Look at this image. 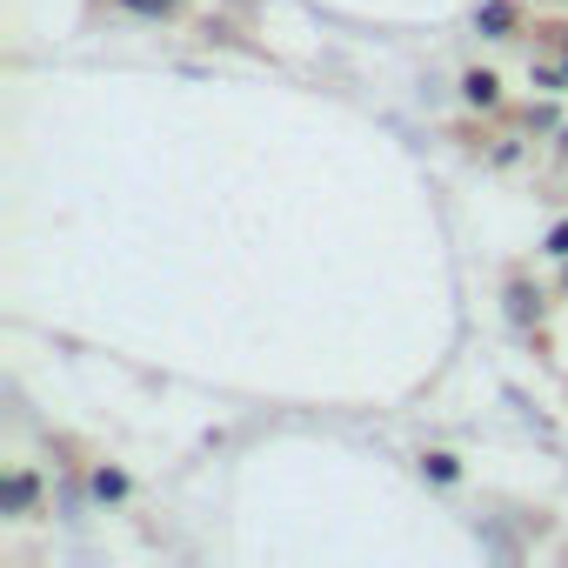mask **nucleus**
Returning a JSON list of instances; mask_svg holds the SVG:
<instances>
[{
	"instance_id": "obj_2",
	"label": "nucleus",
	"mask_w": 568,
	"mask_h": 568,
	"mask_svg": "<svg viewBox=\"0 0 568 568\" xmlns=\"http://www.w3.org/2000/svg\"><path fill=\"white\" fill-rule=\"evenodd\" d=\"M128 8H134V14H174L181 0H128Z\"/></svg>"
},
{
	"instance_id": "obj_4",
	"label": "nucleus",
	"mask_w": 568,
	"mask_h": 568,
	"mask_svg": "<svg viewBox=\"0 0 568 568\" xmlns=\"http://www.w3.org/2000/svg\"><path fill=\"white\" fill-rule=\"evenodd\" d=\"M548 247H555V254H568V227H555V241H548Z\"/></svg>"
},
{
	"instance_id": "obj_3",
	"label": "nucleus",
	"mask_w": 568,
	"mask_h": 568,
	"mask_svg": "<svg viewBox=\"0 0 568 568\" xmlns=\"http://www.w3.org/2000/svg\"><path fill=\"white\" fill-rule=\"evenodd\" d=\"M428 475L435 481H455V455H428Z\"/></svg>"
},
{
	"instance_id": "obj_1",
	"label": "nucleus",
	"mask_w": 568,
	"mask_h": 568,
	"mask_svg": "<svg viewBox=\"0 0 568 568\" xmlns=\"http://www.w3.org/2000/svg\"><path fill=\"white\" fill-rule=\"evenodd\" d=\"M468 101H481V108H495V74H468Z\"/></svg>"
}]
</instances>
